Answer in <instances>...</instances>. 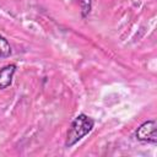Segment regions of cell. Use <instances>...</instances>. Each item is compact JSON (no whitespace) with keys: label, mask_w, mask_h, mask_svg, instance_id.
I'll return each instance as SVG.
<instances>
[{"label":"cell","mask_w":157,"mask_h":157,"mask_svg":"<svg viewBox=\"0 0 157 157\" xmlns=\"http://www.w3.org/2000/svg\"><path fill=\"white\" fill-rule=\"evenodd\" d=\"M156 130H157L156 121L155 120H147L137 128V130L135 132V136L141 142H147V144L156 145L157 144V132H156Z\"/></svg>","instance_id":"7a4b0ae2"},{"label":"cell","mask_w":157,"mask_h":157,"mask_svg":"<svg viewBox=\"0 0 157 157\" xmlns=\"http://www.w3.org/2000/svg\"><path fill=\"white\" fill-rule=\"evenodd\" d=\"M82 10V17H86L91 11V0H78Z\"/></svg>","instance_id":"5b68a950"},{"label":"cell","mask_w":157,"mask_h":157,"mask_svg":"<svg viewBox=\"0 0 157 157\" xmlns=\"http://www.w3.org/2000/svg\"><path fill=\"white\" fill-rule=\"evenodd\" d=\"M94 126V120L86 114H78L72 121L66 134L65 147H71L85 137Z\"/></svg>","instance_id":"6da1fadb"},{"label":"cell","mask_w":157,"mask_h":157,"mask_svg":"<svg viewBox=\"0 0 157 157\" xmlns=\"http://www.w3.org/2000/svg\"><path fill=\"white\" fill-rule=\"evenodd\" d=\"M16 72V65L9 64L0 69V88H7L12 83L13 75Z\"/></svg>","instance_id":"3957f363"},{"label":"cell","mask_w":157,"mask_h":157,"mask_svg":"<svg viewBox=\"0 0 157 157\" xmlns=\"http://www.w3.org/2000/svg\"><path fill=\"white\" fill-rule=\"evenodd\" d=\"M12 53L11 50V45L7 42V39L0 34V58H7L10 56Z\"/></svg>","instance_id":"277c9868"}]
</instances>
